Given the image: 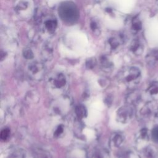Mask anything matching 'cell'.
<instances>
[{"label": "cell", "instance_id": "cell-1", "mask_svg": "<svg viewBox=\"0 0 158 158\" xmlns=\"http://www.w3.org/2000/svg\"><path fill=\"white\" fill-rule=\"evenodd\" d=\"M58 12L61 19L68 24H73L78 20V10L75 4L72 2H64L60 4Z\"/></svg>", "mask_w": 158, "mask_h": 158}, {"label": "cell", "instance_id": "cell-2", "mask_svg": "<svg viewBox=\"0 0 158 158\" xmlns=\"http://www.w3.org/2000/svg\"><path fill=\"white\" fill-rule=\"evenodd\" d=\"M119 80L128 88L137 85L141 80V72L136 67H127L123 69L118 75Z\"/></svg>", "mask_w": 158, "mask_h": 158}, {"label": "cell", "instance_id": "cell-3", "mask_svg": "<svg viewBox=\"0 0 158 158\" xmlns=\"http://www.w3.org/2000/svg\"><path fill=\"white\" fill-rule=\"evenodd\" d=\"M27 73L32 80L41 81L45 74V67L44 65L40 62L34 61L29 64L27 68Z\"/></svg>", "mask_w": 158, "mask_h": 158}, {"label": "cell", "instance_id": "cell-4", "mask_svg": "<svg viewBox=\"0 0 158 158\" xmlns=\"http://www.w3.org/2000/svg\"><path fill=\"white\" fill-rule=\"evenodd\" d=\"M134 106L128 104L121 106L117 111V120L122 123H126L131 120L134 115Z\"/></svg>", "mask_w": 158, "mask_h": 158}, {"label": "cell", "instance_id": "cell-5", "mask_svg": "<svg viewBox=\"0 0 158 158\" xmlns=\"http://www.w3.org/2000/svg\"><path fill=\"white\" fill-rule=\"evenodd\" d=\"M70 106L69 99L66 97H60L54 101L51 105L52 112L57 115H62L67 112Z\"/></svg>", "mask_w": 158, "mask_h": 158}, {"label": "cell", "instance_id": "cell-6", "mask_svg": "<svg viewBox=\"0 0 158 158\" xmlns=\"http://www.w3.org/2000/svg\"><path fill=\"white\" fill-rule=\"evenodd\" d=\"M49 86L53 89H62L67 84L65 75L62 73H57L51 76L48 80Z\"/></svg>", "mask_w": 158, "mask_h": 158}, {"label": "cell", "instance_id": "cell-7", "mask_svg": "<svg viewBox=\"0 0 158 158\" xmlns=\"http://www.w3.org/2000/svg\"><path fill=\"white\" fill-rule=\"evenodd\" d=\"M86 158H109L108 152L99 146L90 148L86 152Z\"/></svg>", "mask_w": 158, "mask_h": 158}, {"label": "cell", "instance_id": "cell-8", "mask_svg": "<svg viewBox=\"0 0 158 158\" xmlns=\"http://www.w3.org/2000/svg\"><path fill=\"white\" fill-rule=\"evenodd\" d=\"M146 61L150 66H154L158 63V49L150 51L146 56Z\"/></svg>", "mask_w": 158, "mask_h": 158}, {"label": "cell", "instance_id": "cell-9", "mask_svg": "<svg viewBox=\"0 0 158 158\" xmlns=\"http://www.w3.org/2000/svg\"><path fill=\"white\" fill-rule=\"evenodd\" d=\"M57 25V22L55 19H47L43 22L44 30H46L49 33H53L56 30Z\"/></svg>", "mask_w": 158, "mask_h": 158}, {"label": "cell", "instance_id": "cell-10", "mask_svg": "<svg viewBox=\"0 0 158 158\" xmlns=\"http://www.w3.org/2000/svg\"><path fill=\"white\" fill-rule=\"evenodd\" d=\"M130 49L135 55H140L143 51V46L138 40H135L131 42Z\"/></svg>", "mask_w": 158, "mask_h": 158}, {"label": "cell", "instance_id": "cell-11", "mask_svg": "<svg viewBox=\"0 0 158 158\" xmlns=\"http://www.w3.org/2000/svg\"><path fill=\"white\" fill-rule=\"evenodd\" d=\"M41 56L44 60H49L53 56V50L49 44H45L41 51Z\"/></svg>", "mask_w": 158, "mask_h": 158}, {"label": "cell", "instance_id": "cell-12", "mask_svg": "<svg viewBox=\"0 0 158 158\" xmlns=\"http://www.w3.org/2000/svg\"><path fill=\"white\" fill-rule=\"evenodd\" d=\"M100 64L102 69L106 72H109L113 68V64L106 56H102L100 58Z\"/></svg>", "mask_w": 158, "mask_h": 158}, {"label": "cell", "instance_id": "cell-13", "mask_svg": "<svg viewBox=\"0 0 158 158\" xmlns=\"http://www.w3.org/2000/svg\"><path fill=\"white\" fill-rule=\"evenodd\" d=\"M141 95L139 92L134 91L130 93L127 97V101L128 104H130L132 105H135L137 102H138L140 100Z\"/></svg>", "mask_w": 158, "mask_h": 158}, {"label": "cell", "instance_id": "cell-14", "mask_svg": "<svg viewBox=\"0 0 158 158\" xmlns=\"http://www.w3.org/2000/svg\"><path fill=\"white\" fill-rule=\"evenodd\" d=\"M75 112L79 119H83L87 116V110L83 105H78L75 108Z\"/></svg>", "mask_w": 158, "mask_h": 158}, {"label": "cell", "instance_id": "cell-15", "mask_svg": "<svg viewBox=\"0 0 158 158\" xmlns=\"http://www.w3.org/2000/svg\"><path fill=\"white\" fill-rule=\"evenodd\" d=\"M123 142V137L120 133H115L111 139L112 146L114 148L119 147Z\"/></svg>", "mask_w": 158, "mask_h": 158}, {"label": "cell", "instance_id": "cell-16", "mask_svg": "<svg viewBox=\"0 0 158 158\" xmlns=\"http://www.w3.org/2000/svg\"><path fill=\"white\" fill-rule=\"evenodd\" d=\"M152 111V107L151 104H150L149 103H148L142 107V109L140 110V114L142 117L147 118V117H149L150 115H151Z\"/></svg>", "mask_w": 158, "mask_h": 158}, {"label": "cell", "instance_id": "cell-17", "mask_svg": "<svg viewBox=\"0 0 158 158\" xmlns=\"http://www.w3.org/2000/svg\"><path fill=\"white\" fill-rule=\"evenodd\" d=\"M147 93L151 96L158 94V81H153L151 83L147 89Z\"/></svg>", "mask_w": 158, "mask_h": 158}, {"label": "cell", "instance_id": "cell-18", "mask_svg": "<svg viewBox=\"0 0 158 158\" xmlns=\"http://www.w3.org/2000/svg\"><path fill=\"white\" fill-rule=\"evenodd\" d=\"M34 158H52L51 155L43 149H37L34 152Z\"/></svg>", "mask_w": 158, "mask_h": 158}, {"label": "cell", "instance_id": "cell-19", "mask_svg": "<svg viewBox=\"0 0 158 158\" xmlns=\"http://www.w3.org/2000/svg\"><path fill=\"white\" fill-rule=\"evenodd\" d=\"M144 154L147 158H154L156 155V148L152 146H147L144 149Z\"/></svg>", "mask_w": 158, "mask_h": 158}, {"label": "cell", "instance_id": "cell-20", "mask_svg": "<svg viewBox=\"0 0 158 158\" xmlns=\"http://www.w3.org/2000/svg\"><path fill=\"white\" fill-rule=\"evenodd\" d=\"M120 43H122V42L120 39V38H119V40H118L117 38L111 37L108 40V43L112 50L116 49L119 46Z\"/></svg>", "mask_w": 158, "mask_h": 158}, {"label": "cell", "instance_id": "cell-21", "mask_svg": "<svg viewBox=\"0 0 158 158\" xmlns=\"http://www.w3.org/2000/svg\"><path fill=\"white\" fill-rule=\"evenodd\" d=\"M141 29V22L138 18H135L133 19L131 30L134 33L139 31Z\"/></svg>", "mask_w": 158, "mask_h": 158}, {"label": "cell", "instance_id": "cell-22", "mask_svg": "<svg viewBox=\"0 0 158 158\" xmlns=\"http://www.w3.org/2000/svg\"><path fill=\"white\" fill-rule=\"evenodd\" d=\"M22 54L23 57L26 59H32L34 57V54L31 49L29 48H25L23 49Z\"/></svg>", "mask_w": 158, "mask_h": 158}, {"label": "cell", "instance_id": "cell-23", "mask_svg": "<svg viewBox=\"0 0 158 158\" xmlns=\"http://www.w3.org/2000/svg\"><path fill=\"white\" fill-rule=\"evenodd\" d=\"M138 138L141 140L147 141L149 138L148 136V131L146 128H143L140 130L138 135Z\"/></svg>", "mask_w": 158, "mask_h": 158}, {"label": "cell", "instance_id": "cell-24", "mask_svg": "<svg viewBox=\"0 0 158 158\" xmlns=\"http://www.w3.org/2000/svg\"><path fill=\"white\" fill-rule=\"evenodd\" d=\"M10 136V130L7 128L2 130L0 133V138L3 141H6Z\"/></svg>", "mask_w": 158, "mask_h": 158}, {"label": "cell", "instance_id": "cell-25", "mask_svg": "<svg viewBox=\"0 0 158 158\" xmlns=\"http://www.w3.org/2000/svg\"><path fill=\"white\" fill-rule=\"evenodd\" d=\"M96 64V60L94 57H91L87 59L86 62V66L88 69H93Z\"/></svg>", "mask_w": 158, "mask_h": 158}, {"label": "cell", "instance_id": "cell-26", "mask_svg": "<svg viewBox=\"0 0 158 158\" xmlns=\"http://www.w3.org/2000/svg\"><path fill=\"white\" fill-rule=\"evenodd\" d=\"M151 137L155 142L158 143V126L154 127L152 130Z\"/></svg>", "mask_w": 158, "mask_h": 158}, {"label": "cell", "instance_id": "cell-27", "mask_svg": "<svg viewBox=\"0 0 158 158\" xmlns=\"http://www.w3.org/2000/svg\"><path fill=\"white\" fill-rule=\"evenodd\" d=\"M64 132V127L63 125H58L56 129L54 131V136L56 138L59 137Z\"/></svg>", "mask_w": 158, "mask_h": 158}, {"label": "cell", "instance_id": "cell-28", "mask_svg": "<svg viewBox=\"0 0 158 158\" xmlns=\"http://www.w3.org/2000/svg\"><path fill=\"white\" fill-rule=\"evenodd\" d=\"M90 28L91 29L94 31V33H96V31L98 33H99V27H98V24L97 23V22L94 20H93L90 23Z\"/></svg>", "mask_w": 158, "mask_h": 158}, {"label": "cell", "instance_id": "cell-29", "mask_svg": "<svg viewBox=\"0 0 158 158\" xmlns=\"http://www.w3.org/2000/svg\"><path fill=\"white\" fill-rule=\"evenodd\" d=\"M28 6V3L25 1H21L16 7L17 10H23L25 9Z\"/></svg>", "mask_w": 158, "mask_h": 158}, {"label": "cell", "instance_id": "cell-30", "mask_svg": "<svg viewBox=\"0 0 158 158\" xmlns=\"http://www.w3.org/2000/svg\"><path fill=\"white\" fill-rule=\"evenodd\" d=\"M123 156L122 157V158H135V157L133 156L134 155L132 154L131 153H129V152L126 153L125 154H124Z\"/></svg>", "mask_w": 158, "mask_h": 158}, {"label": "cell", "instance_id": "cell-31", "mask_svg": "<svg viewBox=\"0 0 158 158\" xmlns=\"http://www.w3.org/2000/svg\"><path fill=\"white\" fill-rule=\"evenodd\" d=\"M156 117L158 118V109H157V112H156Z\"/></svg>", "mask_w": 158, "mask_h": 158}]
</instances>
